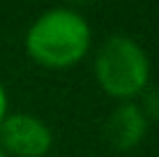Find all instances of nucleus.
Returning <instances> with one entry per match:
<instances>
[{
    "label": "nucleus",
    "instance_id": "f257e3e1",
    "mask_svg": "<svg viewBox=\"0 0 159 157\" xmlns=\"http://www.w3.org/2000/svg\"><path fill=\"white\" fill-rule=\"evenodd\" d=\"M90 28L74 9H48L30 25L25 46L37 62L46 67H67L88 51Z\"/></svg>",
    "mask_w": 159,
    "mask_h": 157
},
{
    "label": "nucleus",
    "instance_id": "f03ea898",
    "mask_svg": "<svg viewBox=\"0 0 159 157\" xmlns=\"http://www.w3.org/2000/svg\"><path fill=\"white\" fill-rule=\"evenodd\" d=\"M95 72L102 88L113 97H131L148 85V56L134 39L108 37L97 51Z\"/></svg>",
    "mask_w": 159,
    "mask_h": 157
},
{
    "label": "nucleus",
    "instance_id": "7ed1b4c3",
    "mask_svg": "<svg viewBox=\"0 0 159 157\" xmlns=\"http://www.w3.org/2000/svg\"><path fill=\"white\" fill-rule=\"evenodd\" d=\"M0 141L9 153L19 157H42L51 148V129L39 118L28 113H14L0 122Z\"/></svg>",
    "mask_w": 159,
    "mask_h": 157
},
{
    "label": "nucleus",
    "instance_id": "20e7f679",
    "mask_svg": "<svg viewBox=\"0 0 159 157\" xmlns=\"http://www.w3.org/2000/svg\"><path fill=\"white\" fill-rule=\"evenodd\" d=\"M145 116L141 113V106L136 104H122L111 113L106 122V136L111 145L118 150H129L143 139L145 134Z\"/></svg>",
    "mask_w": 159,
    "mask_h": 157
},
{
    "label": "nucleus",
    "instance_id": "39448f33",
    "mask_svg": "<svg viewBox=\"0 0 159 157\" xmlns=\"http://www.w3.org/2000/svg\"><path fill=\"white\" fill-rule=\"evenodd\" d=\"M141 113L159 120V85L143 88V109H141Z\"/></svg>",
    "mask_w": 159,
    "mask_h": 157
},
{
    "label": "nucleus",
    "instance_id": "423d86ee",
    "mask_svg": "<svg viewBox=\"0 0 159 157\" xmlns=\"http://www.w3.org/2000/svg\"><path fill=\"white\" fill-rule=\"evenodd\" d=\"M5 109H7V97H5V90H2V85H0V122H2V118H5Z\"/></svg>",
    "mask_w": 159,
    "mask_h": 157
},
{
    "label": "nucleus",
    "instance_id": "0eeeda50",
    "mask_svg": "<svg viewBox=\"0 0 159 157\" xmlns=\"http://www.w3.org/2000/svg\"><path fill=\"white\" fill-rule=\"evenodd\" d=\"M0 157H5V153H2V148H0Z\"/></svg>",
    "mask_w": 159,
    "mask_h": 157
}]
</instances>
